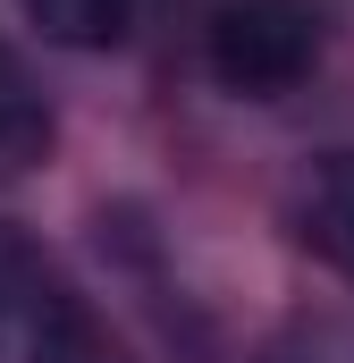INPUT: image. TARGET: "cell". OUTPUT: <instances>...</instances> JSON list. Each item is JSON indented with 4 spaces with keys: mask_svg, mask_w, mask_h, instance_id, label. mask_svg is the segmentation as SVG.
<instances>
[{
    "mask_svg": "<svg viewBox=\"0 0 354 363\" xmlns=\"http://www.w3.org/2000/svg\"><path fill=\"white\" fill-rule=\"evenodd\" d=\"M321 43H329L321 0H219L202 26V60H211L219 93H236V101L295 93L321 68Z\"/></svg>",
    "mask_w": 354,
    "mask_h": 363,
    "instance_id": "obj_1",
    "label": "cell"
},
{
    "mask_svg": "<svg viewBox=\"0 0 354 363\" xmlns=\"http://www.w3.org/2000/svg\"><path fill=\"white\" fill-rule=\"evenodd\" d=\"M295 237L338 279H354V152H329L295 194Z\"/></svg>",
    "mask_w": 354,
    "mask_h": 363,
    "instance_id": "obj_3",
    "label": "cell"
},
{
    "mask_svg": "<svg viewBox=\"0 0 354 363\" xmlns=\"http://www.w3.org/2000/svg\"><path fill=\"white\" fill-rule=\"evenodd\" d=\"M8 363H127V355H118V338L93 321L59 279H42L34 304H25V330H17V355Z\"/></svg>",
    "mask_w": 354,
    "mask_h": 363,
    "instance_id": "obj_2",
    "label": "cell"
},
{
    "mask_svg": "<svg viewBox=\"0 0 354 363\" xmlns=\"http://www.w3.org/2000/svg\"><path fill=\"white\" fill-rule=\"evenodd\" d=\"M34 9V26L51 34V43H68V51H118L127 34H135V17H144V0H25Z\"/></svg>",
    "mask_w": 354,
    "mask_h": 363,
    "instance_id": "obj_5",
    "label": "cell"
},
{
    "mask_svg": "<svg viewBox=\"0 0 354 363\" xmlns=\"http://www.w3.org/2000/svg\"><path fill=\"white\" fill-rule=\"evenodd\" d=\"M51 152V101L25 77V60L0 43V178H25Z\"/></svg>",
    "mask_w": 354,
    "mask_h": 363,
    "instance_id": "obj_4",
    "label": "cell"
}]
</instances>
